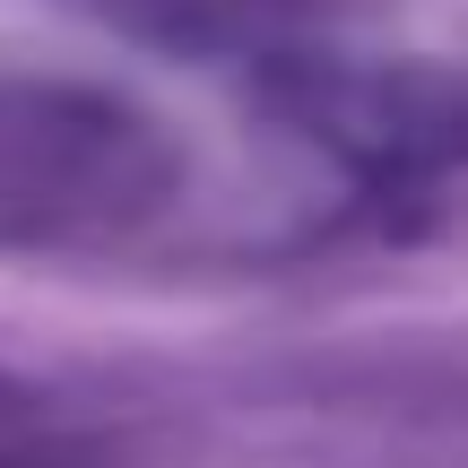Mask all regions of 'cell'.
Wrapping results in <instances>:
<instances>
[{
	"label": "cell",
	"instance_id": "6da1fadb",
	"mask_svg": "<svg viewBox=\"0 0 468 468\" xmlns=\"http://www.w3.org/2000/svg\"><path fill=\"white\" fill-rule=\"evenodd\" d=\"M0 468H69V460H52V452H0Z\"/></svg>",
	"mask_w": 468,
	"mask_h": 468
}]
</instances>
